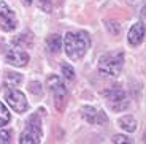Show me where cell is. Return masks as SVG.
Here are the masks:
<instances>
[{
	"label": "cell",
	"instance_id": "4fadbf2b",
	"mask_svg": "<svg viewBox=\"0 0 146 144\" xmlns=\"http://www.w3.org/2000/svg\"><path fill=\"white\" fill-rule=\"evenodd\" d=\"M8 122H10V111H8L7 106L0 101V127L7 125Z\"/></svg>",
	"mask_w": 146,
	"mask_h": 144
},
{
	"label": "cell",
	"instance_id": "9c48e42d",
	"mask_svg": "<svg viewBox=\"0 0 146 144\" xmlns=\"http://www.w3.org/2000/svg\"><path fill=\"white\" fill-rule=\"evenodd\" d=\"M83 112V117L88 120L89 124H103L106 122V116L103 111L100 109H95V108H91V106H84L81 109Z\"/></svg>",
	"mask_w": 146,
	"mask_h": 144
},
{
	"label": "cell",
	"instance_id": "ffe728a7",
	"mask_svg": "<svg viewBox=\"0 0 146 144\" xmlns=\"http://www.w3.org/2000/svg\"><path fill=\"white\" fill-rule=\"evenodd\" d=\"M30 92H32V94H36V95H40L41 94V89H40V84H38V83H32V84H30Z\"/></svg>",
	"mask_w": 146,
	"mask_h": 144
},
{
	"label": "cell",
	"instance_id": "52a82bcc",
	"mask_svg": "<svg viewBox=\"0 0 146 144\" xmlns=\"http://www.w3.org/2000/svg\"><path fill=\"white\" fill-rule=\"evenodd\" d=\"M16 24H18L16 16L11 11V8H8L5 2H0V25H2V29L11 32V30L16 29Z\"/></svg>",
	"mask_w": 146,
	"mask_h": 144
},
{
	"label": "cell",
	"instance_id": "e0dca14e",
	"mask_svg": "<svg viewBox=\"0 0 146 144\" xmlns=\"http://www.w3.org/2000/svg\"><path fill=\"white\" fill-rule=\"evenodd\" d=\"M113 143H114V144H133L130 138L124 136V135H114Z\"/></svg>",
	"mask_w": 146,
	"mask_h": 144
},
{
	"label": "cell",
	"instance_id": "9a60e30c",
	"mask_svg": "<svg viewBox=\"0 0 146 144\" xmlns=\"http://www.w3.org/2000/svg\"><path fill=\"white\" fill-rule=\"evenodd\" d=\"M11 136H13V131L11 130H2L0 131V144H10Z\"/></svg>",
	"mask_w": 146,
	"mask_h": 144
},
{
	"label": "cell",
	"instance_id": "ba28073f",
	"mask_svg": "<svg viewBox=\"0 0 146 144\" xmlns=\"http://www.w3.org/2000/svg\"><path fill=\"white\" fill-rule=\"evenodd\" d=\"M5 59H7V62L10 65H13V67H26V65L29 63V54H27L26 51L19 49V48L10 49L7 52V55H5Z\"/></svg>",
	"mask_w": 146,
	"mask_h": 144
},
{
	"label": "cell",
	"instance_id": "d6986e66",
	"mask_svg": "<svg viewBox=\"0 0 146 144\" xmlns=\"http://www.w3.org/2000/svg\"><path fill=\"white\" fill-rule=\"evenodd\" d=\"M40 8L43 11H51V0H40Z\"/></svg>",
	"mask_w": 146,
	"mask_h": 144
},
{
	"label": "cell",
	"instance_id": "3957f363",
	"mask_svg": "<svg viewBox=\"0 0 146 144\" xmlns=\"http://www.w3.org/2000/svg\"><path fill=\"white\" fill-rule=\"evenodd\" d=\"M46 86L49 87L52 97H54L56 108H57V109H64L65 101H67V95H68V92H67L64 83L59 79V76H49L48 81H46Z\"/></svg>",
	"mask_w": 146,
	"mask_h": 144
},
{
	"label": "cell",
	"instance_id": "5b68a950",
	"mask_svg": "<svg viewBox=\"0 0 146 144\" xmlns=\"http://www.w3.org/2000/svg\"><path fill=\"white\" fill-rule=\"evenodd\" d=\"M105 97L113 111H122V109H125L129 106L127 94L122 89H119V87H113L110 90H105Z\"/></svg>",
	"mask_w": 146,
	"mask_h": 144
},
{
	"label": "cell",
	"instance_id": "2e32d148",
	"mask_svg": "<svg viewBox=\"0 0 146 144\" xmlns=\"http://www.w3.org/2000/svg\"><path fill=\"white\" fill-rule=\"evenodd\" d=\"M62 75L65 76L68 81H72L73 78H75V70H73L68 63H64V65H62Z\"/></svg>",
	"mask_w": 146,
	"mask_h": 144
},
{
	"label": "cell",
	"instance_id": "7c38bea8",
	"mask_svg": "<svg viewBox=\"0 0 146 144\" xmlns=\"http://www.w3.org/2000/svg\"><path fill=\"white\" fill-rule=\"evenodd\" d=\"M119 125L125 130V131H135L137 130V120L135 117H132V116H124V117H121L119 119Z\"/></svg>",
	"mask_w": 146,
	"mask_h": 144
},
{
	"label": "cell",
	"instance_id": "277c9868",
	"mask_svg": "<svg viewBox=\"0 0 146 144\" xmlns=\"http://www.w3.org/2000/svg\"><path fill=\"white\" fill-rule=\"evenodd\" d=\"M41 124L38 120V116H32L27 122V128L21 135L19 144H38L41 138Z\"/></svg>",
	"mask_w": 146,
	"mask_h": 144
},
{
	"label": "cell",
	"instance_id": "6da1fadb",
	"mask_svg": "<svg viewBox=\"0 0 146 144\" xmlns=\"http://www.w3.org/2000/svg\"><path fill=\"white\" fill-rule=\"evenodd\" d=\"M64 46H65V52L72 60H78L81 59L86 51L91 48V38L89 33L84 30H76V32H68L64 38Z\"/></svg>",
	"mask_w": 146,
	"mask_h": 144
},
{
	"label": "cell",
	"instance_id": "8992f818",
	"mask_svg": "<svg viewBox=\"0 0 146 144\" xmlns=\"http://www.w3.org/2000/svg\"><path fill=\"white\" fill-rule=\"evenodd\" d=\"M5 100L8 101V104H10L16 112H24L27 109L26 95L18 89H8L7 92H5Z\"/></svg>",
	"mask_w": 146,
	"mask_h": 144
},
{
	"label": "cell",
	"instance_id": "7a4b0ae2",
	"mask_svg": "<svg viewBox=\"0 0 146 144\" xmlns=\"http://www.w3.org/2000/svg\"><path fill=\"white\" fill-rule=\"evenodd\" d=\"M124 63V52L122 51H111L102 55L99 60V71L105 76H117L122 70Z\"/></svg>",
	"mask_w": 146,
	"mask_h": 144
},
{
	"label": "cell",
	"instance_id": "30bf717a",
	"mask_svg": "<svg viewBox=\"0 0 146 144\" xmlns=\"http://www.w3.org/2000/svg\"><path fill=\"white\" fill-rule=\"evenodd\" d=\"M143 38H145V27L143 24H133L129 30V43L132 46H138L143 43Z\"/></svg>",
	"mask_w": 146,
	"mask_h": 144
},
{
	"label": "cell",
	"instance_id": "5bb4252c",
	"mask_svg": "<svg viewBox=\"0 0 146 144\" xmlns=\"http://www.w3.org/2000/svg\"><path fill=\"white\" fill-rule=\"evenodd\" d=\"M21 81H22L21 75H18V73H11V71L7 73V84L8 86H18Z\"/></svg>",
	"mask_w": 146,
	"mask_h": 144
},
{
	"label": "cell",
	"instance_id": "44dd1931",
	"mask_svg": "<svg viewBox=\"0 0 146 144\" xmlns=\"http://www.w3.org/2000/svg\"><path fill=\"white\" fill-rule=\"evenodd\" d=\"M22 3H24V5H30V3H32V0H22Z\"/></svg>",
	"mask_w": 146,
	"mask_h": 144
},
{
	"label": "cell",
	"instance_id": "ac0fdd59",
	"mask_svg": "<svg viewBox=\"0 0 146 144\" xmlns=\"http://www.w3.org/2000/svg\"><path fill=\"white\" fill-rule=\"evenodd\" d=\"M106 29H108V32H110V33H113V35H117V33L121 32V25L117 24V22L111 21V22H108Z\"/></svg>",
	"mask_w": 146,
	"mask_h": 144
},
{
	"label": "cell",
	"instance_id": "8fae6325",
	"mask_svg": "<svg viewBox=\"0 0 146 144\" xmlns=\"http://www.w3.org/2000/svg\"><path fill=\"white\" fill-rule=\"evenodd\" d=\"M46 48L51 54H57L59 51H60V48H62V36L57 35V33L49 35L46 40Z\"/></svg>",
	"mask_w": 146,
	"mask_h": 144
}]
</instances>
